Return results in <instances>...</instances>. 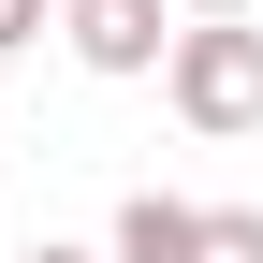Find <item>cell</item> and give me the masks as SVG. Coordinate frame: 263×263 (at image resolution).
Returning <instances> with one entry per match:
<instances>
[{
	"instance_id": "obj_3",
	"label": "cell",
	"mask_w": 263,
	"mask_h": 263,
	"mask_svg": "<svg viewBox=\"0 0 263 263\" xmlns=\"http://www.w3.org/2000/svg\"><path fill=\"white\" fill-rule=\"evenodd\" d=\"M103 263H190V205H176V190H132L117 234H103Z\"/></svg>"
},
{
	"instance_id": "obj_2",
	"label": "cell",
	"mask_w": 263,
	"mask_h": 263,
	"mask_svg": "<svg viewBox=\"0 0 263 263\" xmlns=\"http://www.w3.org/2000/svg\"><path fill=\"white\" fill-rule=\"evenodd\" d=\"M176 0H59V44L88 59V73H161V44H176Z\"/></svg>"
},
{
	"instance_id": "obj_6",
	"label": "cell",
	"mask_w": 263,
	"mask_h": 263,
	"mask_svg": "<svg viewBox=\"0 0 263 263\" xmlns=\"http://www.w3.org/2000/svg\"><path fill=\"white\" fill-rule=\"evenodd\" d=\"M29 263H103V249H59V234H44V249H29Z\"/></svg>"
},
{
	"instance_id": "obj_1",
	"label": "cell",
	"mask_w": 263,
	"mask_h": 263,
	"mask_svg": "<svg viewBox=\"0 0 263 263\" xmlns=\"http://www.w3.org/2000/svg\"><path fill=\"white\" fill-rule=\"evenodd\" d=\"M161 88H176V117L205 132V146L263 132V29L249 15H190L176 44H161Z\"/></svg>"
},
{
	"instance_id": "obj_5",
	"label": "cell",
	"mask_w": 263,
	"mask_h": 263,
	"mask_svg": "<svg viewBox=\"0 0 263 263\" xmlns=\"http://www.w3.org/2000/svg\"><path fill=\"white\" fill-rule=\"evenodd\" d=\"M44 15H59V0H0V59H15V44H44Z\"/></svg>"
},
{
	"instance_id": "obj_7",
	"label": "cell",
	"mask_w": 263,
	"mask_h": 263,
	"mask_svg": "<svg viewBox=\"0 0 263 263\" xmlns=\"http://www.w3.org/2000/svg\"><path fill=\"white\" fill-rule=\"evenodd\" d=\"M176 15H249V0H176Z\"/></svg>"
},
{
	"instance_id": "obj_4",
	"label": "cell",
	"mask_w": 263,
	"mask_h": 263,
	"mask_svg": "<svg viewBox=\"0 0 263 263\" xmlns=\"http://www.w3.org/2000/svg\"><path fill=\"white\" fill-rule=\"evenodd\" d=\"M190 263H263V205H190Z\"/></svg>"
}]
</instances>
